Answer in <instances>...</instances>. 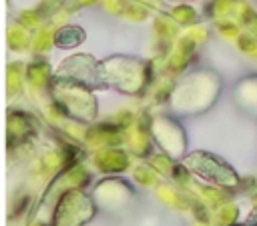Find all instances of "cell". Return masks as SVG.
Listing matches in <instances>:
<instances>
[{
    "label": "cell",
    "mask_w": 257,
    "mask_h": 226,
    "mask_svg": "<svg viewBox=\"0 0 257 226\" xmlns=\"http://www.w3.org/2000/svg\"><path fill=\"white\" fill-rule=\"evenodd\" d=\"M219 88H221V80L213 70L209 68L191 70L175 84L173 106L175 110L177 108L187 110V114H191V110L207 108L215 102Z\"/></svg>",
    "instance_id": "obj_1"
},
{
    "label": "cell",
    "mask_w": 257,
    "mask_h": 226,
    "mask_svg": "<svg viewBox=\"0 0 257 226\" xmlns=\"http://www.w3.org/2000/svg\"><path fill=\"white\" fill-rule=\"evenodd\" d=\"M187 164H189L191 170H195V172L201 174L203 178L213 180V182H219V184H229V182L233 180V176H235V174L229 170L227 164H223L219 158L209 156V154L197 152V154L189 156Z\"/></svg>",
    "instance_id": "obj_4"
},
{
    "label": "cell",
    "mask_w": 257,
    "mask_h": 226,
    "mask_svg": "<svg viewBox=\"0 0 257 226\" xmlns=\"http://www.w3.org/2000/svg\"><path fill=\"white\" fill-rule=\"evenodd\" d=\"M54 76L76 82L92 92L106 90L104 76H102V60H96L90 54H74V56L66 58Z\"/></svg>",
    "instance_id": "obj_3"
},
{
    "label": "cell",
    "mask_w": 257,
    "mask_h": 226,
    "mask_svg": "<svg viewBox=\"0 0 257 226\" xmlns=\"http://www.w3.org/2000/svg\"><path fill=\"white\" fill-rule=\"evenodd\" d=\"M149 62L133 56H110L102 60V76L106 88H116L120 92H141L147 84Z\"/></svg>",
    "instance_id": "obj_2"
},
{
    "label": "cell",
    "mask_w": 257,
    "mask_h": 226,
    "mask_svg": "<svg viewBox=\"0 0 257 226\" xmlns=\"http://www.w3.org/2000/svg\"><path fill=\"white\" fill-rule=\"evenodd\" d=\"M231 226H245V224H231Z\"/></svg>",
    "instance_id": "obj_8"
},
{
    "label": "cell",
    "mask_w": 257,
    "mask_h": 226,
    "mask_svg": "<svg viewBox=\"0 0 257 226\" xmlns=\"http://www.w3.org/2000/svg\"><path fill=\"white\" fill-rule=\"evenodd\" d=\"M165 2H171V4H185V2H195V0H165Z\"/></svg>",
    "instance_id": "obj_7"
},
{
    "label": "cell",
    "mask_w": 257,
    "mask_h": 226,
    "mask_svg": "<svg viewBox=\"0 0 257 226\" xmlns=\"http://www.w3.org/2000/svg\"><path fill=\"white\" fill-rule=\"evenodd\" d=\"M84 40H86L84 30H82L80 26H72V24L58 28L56 34H54V44H56L58 48H62V50L76 48V46H80Z\"/></svg>",
    "instance_id": "obj_5"
},
{
    "label": "cell",
    "mask_w": 257,
    "mask_h": 226,
    "mask_svg": "<svg viewBox=\"0 0 257 226\" xmlns=\"http://www.w3.org/2000/svg\"><path fill=\"white\" fill-rule=\"evenodd\" d=\"M245 226H257V208L247 216V220H245Z\"/></svg>",
    "instance_id": "obj_6"
}]
</instances>
